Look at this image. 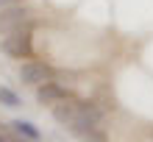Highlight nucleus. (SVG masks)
Instances as JSON below:
<instances>
[{
  "mask_svg": "<svg viewBox=\"0 0 153 142\" xmlns=\"http://www.w3.org/2000/svg\"><path fill=\"white\" fill-rule=\"evenodd\" d=\"M20 81L25 86H39L45 81H50L53 78V67L50 64H45V61H36V59H28V61H22L20 64Z\"/></svg>",
  "mask_w": 153,
  "mask_h": 142,
  "instance_id": "4",
  "label": "nucleus"
},
{
  "mask_svg": "<svg viewBox=\"0 0 153 142\" xmlns=\"http://www.w3.org/2000/svg\"><path fill=\"white\" fill-rule=\"evenodd\" d=\"M50 112H53V120L61 123L64 128H70V123H73L75 117V112H78V97H64V100H59V103H53L50 106Z\"/></svg>",
  "mask_w": 153,
  "mask_h": 142,
  "instance_id": "6",
  "label": "nucleus"
},
{
  "mask_svg": "<svg viewBox=\"0 0 153 142\" xmlns=\"http://www.w3.org/2000/svg\"><path fill=\"white\" fill-rule=\"evenodd\" d=\"M11 128H14L17 137H22L28 142H39L42 139V131L33 126V123H28V120H11Z\"/></svg>",
  "mask_w": 153,
  "mask_h": 142,
  "instance_id": "7",
  "label": "nucleus"
},
{
  "mask_svg": "<svg viewBox=\"0 0 153 142\" xmlns=\"http://www.w3.org/2000/svg\"><path fill=\"white\" fill-rule=\"evenodd\" d=\"M84 142H106V137H103V131H92V134H86V137H81Z\"/></svg>",
  "mask_w": 153,
  "mask_h": 142,
  "instance_id": "9",
  "label": "nucleus"
},
{
  "mask_svg": "<svg viewBox=\"0 0 153 142\" xmlns=\"http://www.w3.org/2000/svg\"><path fill=\"white\" fill-rule=\"evenodd\" d=\"M14 3H22V0H0V8H6V6H14Z\"/></svg>",
  "mask_w": 153,
  "mask_h": 142,
  "instance_id": "10",
  "label": "nucleus"
},
{
  "mask_svg": "<svg viewBox=\"0 0 153 142\" xmlns=\"http://www.w3.org/2000/svg\"><path fill=\"white\" fill-rule=\"evenodd\" d=\"M22 25H33V14L25 3H14V6L0 8V36L14 28H22Z\"/></svg>",
  "mask_w": 153,
  "mask_h": 142,
  "instance_id": "3",
  "label": "nucleus"
},
{
  "mask_svg": "<svg viewBox=\"0 0 153 142\" xmlns=\"http://www.w3.org/2000/svg\"><path fill=\"white\" fill-rule=\"evenodd\" d=\"M100 123H103V109L92 100H78V112L73 123H70V131L78 137H86L92 131H100Z\"/></svg>",
  "mask_w": 153,
  "mask_h": 142,
  "instance_id": "2",
  "label": "nucleus"
},
{
  "mask_svg": "<svg viewBox=\"0 0 153 142\" xmlns=\"http://www.w3.org/2000/svg\"><path fill=\"white\" fill-rule=\"evenodd\" d=\"M33 25H22V28H14L3 33V39H0V50L6 53V56L11 59H31L33 53V33H31Z\"/></svg>",
  "mask_w": 153,
  "mask_h": 142,
  "instance_id": "1",
  "label": "nucleus"
},
{
  "mask_svg": "<svg viewBox=\"0 0 153 142\" xmlns=\"http://www.w3.org/2000/svg\"><path fill=\"white\" fill-rule=\"evenodd\" d=\"M0 103H3V106H8V109H17V106H22V97L17 95L11 86L0 84Z\"/></svg>",
  "mask_w": 153,
  "mask_h": 142,
  "instance_id": "8",
  "label": "nucleus"
},
{
  "mask_svg": "<svg viewBox=\"0 0 153 142\" xmlns=\"http://www.w3.org/2000/svg\"><path fill=\"white\" fill-rule=\"evenodd\" d=\"M36 89V100L42 103V106H53V103H59V100H64V97H70V89L64 84H59V81H45V84H39V86H33Z\"/></svg>",
  "mask_w": 153,
  "mask_h": 142,
  "instance_id": "5",
  "label": "nucleus"
}]
</instances>
